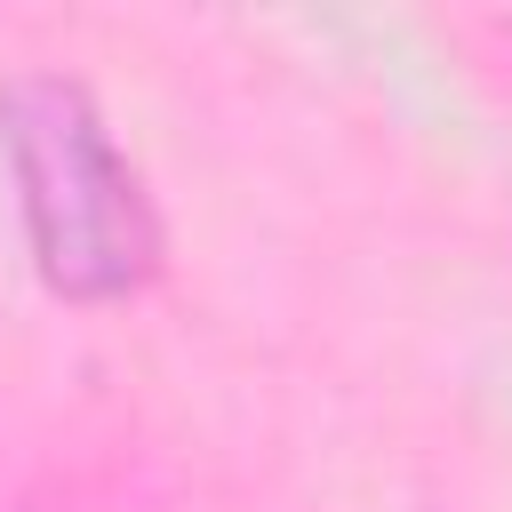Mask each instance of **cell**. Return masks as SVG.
Instances as JSON below:
<instances>
[{
  "mask_svg": "<svg viewBox=\"0 0 512 512\" xmlns=\"http://www.w3.org/2000/svg\"><path fill=\"white\" fill-rule=\"evenodd\" d=\"M8 168L24 192V232L48 272V288L104 304L152 280L160 264V216L136 184V168L112 152L96 104L72 80H16L0 104Z\"/></svg>",
  "mask_w": 512,
  "mask_h": 512,
  "instance_id": "1",
  "label": "cell"
}]
</instances>
